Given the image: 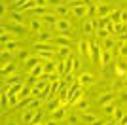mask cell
<instances>
[{
	"mask_svg": "<svg viewBox=\"0 0 127 125\" xmlns=\"http://www.w3.org/2000/svg\"><path fill=\"white\" fill-rule=\"evenodd\" d=\"M42 27H44L42 17H32L31 23H29V32H34V34H38V32H42V31H44Z\"/></svg>",
	"mask_w": 127,
	"mask_h": 125,
	"instance_id": "obj_4",
	"label": "cell"
},
{
	"mask_svg": "<svg viewBox=\"0 0 127 125\" xmlns=\"http://www.w3.org/2000/svg\"><path fill=\"white\" fill-rule=\"evenodd\" d=\"M2 49H6V51H11V53L21 51V49H19V42H17V40H11V42H8V44H4V46H2Z\"/></svg>",
	"mask_w": 127,
	"mask_h": 125,
	"instance_id": "obj_24",
	"label": "cell"
},
{
	"mask_svg": "<svg viewBox=\"0 0 127 125\" xmlns=\"http://www.w3.org/2000/svg\"><path fill=\"white\" fill-rule=\"evenodd\" d=\"M57 53H59V57H61V59H68V57H72V47H70V46H63V47H59V49H57Z\"/></svg>",
	"mask_w": 127,
	"mask_h": 125,
	"instance_id": "obj_25",
	"label": "cell"
},
{
	"mask_svg": "<svg viewBox=\"0 0 127 125\" xmlns=\"http://www.w3.org/2000/svg\"><path fill=\"white\" fill-rule=\"evenodd\" d=\"M91 125H102V121H99V120H97L95 123H91Z\"/></svg>",
	"mask_w": 127,
	"mask_h": 125,
	"instance_id": "obj_59",
	"label": "cell"
},
{
	"mask_svg": "<svg viewBox=\"0 0 127 125\" xmlns=\"http://www.w3.org/2000/svg\"><path fill=\"white\" fill-rule=\"evenodd\" d=\"M82 4H84V6H91V4H93V0H82Z\"/></svg>",
	"mask_w": 127,
	"mask_h": 125,
	"instance_id": "obj_52",
	"label": "cell"
},
{
	"mask_svg": "<svg viewBox=\"0 0 127 125\" xmlns=\"http://www.w3.org/2000/svg\"><path fill=\"white\" fill-rule=\"evenodd\" d=\"M6 125H17V123H15L13 120H8V121H6Z\"/></svg>",
	"mask_w": 127,
	"mask_h": 125,
	"instance_id": "obj_54",
	"label": "cell"
},
{
	"mask_svg": "<svg viewBox=\"0 0 127 125\" xmlns=\"http://www.w3.org/2000/svg\"><path fill=\"white\" fill-rule=\"evenodd\" d=\"M55 47L57 46H53V44H49V42H34V44H32V49H34V51H57V49H55Z\"/></svg>",
	"mask_w": 127,
	"mask_h": 125,
	"instance_id": "obj_5",
	"label": "cell"
},
{
	"mask_svg": "<svg viewBox=\"0 0 127 125\" xmlns=\"http://www.w3.org/2000/svg\"><path fill=\"white\" fill-rule=\"evenodd\" d=\"M59 106H61V99H57V97H55V95H51V97H49L48 100H46V110H57Z\"/></svg>",
	"mask_w": 127,
	"mask_h": 125,
	"instance_id": "obj_13",
	"label": "cell"
},
{
	"mask_svg": "<svg viewBox=\"0 0 127 125\" xmlns=\"http://www.w3.org/2000/svg\"><path fill=\"white\" fill-rule=\"evenodd\" d=\"M116 125H123V123H122V121H118V123H116Z\"/></svg>",
	"mask_w": 127,
	"mask_h": 125,
	"instance_id": "obj_60",
	"label": "cell"
},
{
	"mask_svg": "<svg viewBox=\"0 0 127 125\" xmlns=\"http://www.w3.org/2000/svg\"><path fill=\"white\" fill-rule=\"evenodd\" d=\"M110 13H112V10H110L108 4H99L97 6V17H108Z\"/></svg>",
	"mask_w": 127,
	"mask_h": 125,
	"instance_id": "obj_18",
	"label": "cell"
},
{
	"mask_svg": "<svg viewBox=\"0 0 127 125\" xmlns=\"http://www.w3.org/2000/svg\"><path fill=\"white\" fill-rule=\"evenodd\" d=\"M97 15V4L87 6V17H95Z\"/></svg>",
	"mask_w": 127,
	"mask_h": 125,
	"instance_id": "obj_42",
	"label": "cell"
},
{
	"mask_svg": "<svg viewBox=\"0 0 127 125\" xmlns=\"http://www.w3.org/2000/svg\"><path fill=\"white\" fill-rule=\"evenodd\" d=\"M53 42H55V46H57V47H63V46H70V38H68V36H63V34H57Z\"/></svg>",
	"mask_w": 127,
	"mask_h": 125,
	"instance_id": "obj_23",
	"label": "cell"
},
{
	"mask_svg": "<svg viewBox=\"0 0 127 125\" xmlns=\"http://www.w3.org/2000/svg\"><path fill=\"white\" fill-rule=\"evenodd\" d=\"M36 82H38V78H34V76H31V78L27 80V85H31V87H32V85H36Z\"/></svg>",
	"mask_w": 127,
	"mask_h": 125,
	"instance_id": "obj_47",
	"label": "cell"
},
{
	"mask_svg": "<svg viewBox=\"0 0 127 125\" xmlns=\"http://www.w3.org/2000/svg\"><path fill=\"white\" fill-rule=\"evenodd\" d=\"M17 55H19V59H21V61H23V62H25V61H27V59L31 57V53L27 51V49H21V51H17Z\"/></svg>",
	"mask_w": 127,
	"mask_h": 125,
	"instance_id": "obj_45",
	"label": "cell"
},
{
	"mask_svg": "<svg viewBox=\"0 0 127 125\" xmlns=\"http://www.w3.org/2000/svg\"><path fill=\"white\" fill-rule=\"evenodd\" d=\"M17 70V64L15 62H8V64H2V76H11V74H15Z\"/></svg>",
	"mask_w": 127,
	"mask_h": 125,
	"instance_id": "obj_15",
	"label": "cell"
},
{
	"mask_svg": "<svg viewBox=\"0 0 127 125\" xmlns=\"http://www.w3.org/2000/svg\"><path fill=\"white\" fill-rule=\"evenodd\" d=\"M38 110H31V108H25L23 110V116H21V120L23 123H31L32 125V120H34V116H36Z\"/></svg>",
	"mask_w": 127,
	"mask_h": 125,
	"instance_id": "obj_14",
	"label": "cell"
},
{
	"mask_svg": "<svg viewBox=\"0 0 127 125\" xmlns=\"http://www.w3.org/2000/svg\"><path fill=\"white\" fill-rule=\"evenodd\" d=\"M53 13H55V15H59V17H66V15H68V6L59 2V4L53 6Z\"/></svg>",
	"mask_w": 127,
	"mask_h": 125,
	"instance_id": "obj_12",
	"label": "cell"
},
{
	"mask_svg": "<svg viewBox=\"0 0 127 125\" xmlns=\"http://www.w3.org/2000/svg\"><path fill=\"white\" fill-rule=\"evenodd\" d=\"M70 11H72L74 17H87V6L84 4H74L70 8Z\"/></svg>",
	"mask_w": 127,
	"mask_h": 125,
	"instance_id": "obj_8",
	"label": "cell"
},
{
	"mask_svg": "<svg viewBox=\"0 0 127 125\" xmlns=\"http://www.w3.org/2000/svg\"><path fill=\"white\" fill-rule=\"evenodd\" d=\"M82 32L87 34V36H91V34H95V32H97L95 25H93V17H89V19H85L84 23H82Z\"/></svg>",
	"mask_w": 127,
	"mask_h": 125,
	"instance_id": "obj_7",
	"label": "cell"
},
{
	"mask_svg": "<svg viewBox=\"0 0 127 125\" xmlns=\"http://www.w3.org/2000/svg\"><path fill=\"white\" fill-rule=\"evenodd\" d=\"M123 87L127 89V76H125V78H123Z\"/></svg>",
	"mask_w": 127,
	"mask_h": 125,
	"instance_id": "obj_57",
	"label": "cell"
},
{
	"mask_svg": "<svg viewBox=\"0 0 127 125\" xmlns=\"http://www.w3.org/2000/svg\"><path fill=\"white\" fill-rule=\"evenodd\" d=\"M0 59H2V64L13 62V53H11V51H6V49H2V55H0Z\"/></svg>",
	"mask_w": 127,
	"mask_h": 125,
	"instance_id": "obj_34",
	"label": "cell"
},
{
	"mask_svg": "<svg viewBox=\"0 0 127 125\" xmlns=\"http://www.w3.org/2000/svg\"><path fill=\"white\" fill-rule=\"evenodd\" d=\"M42 21H44V25H48V27H51V29H53V27H55V21H57V17L48 11L46 15H42Z\"/></svg>",
	"mask_w": 127,
	"mask_h": 125,
	"instance_id": "obj_26",
	"label": "cell"
},
{
	"mask_svg": "<svg viewBox=\"0 0 127 125\" xmlns=\"http://www.w3.org/2000/svg\"><path fill=\"white\" fill-rule=\"evenodd\" d=\"M6 29H8L10 32H17V34H21V32H27V31H29V27H25V25H17V23H10Z\"/></svg>",
	"mask_w": 127,
	"mask_h": 125,
	"instance_id": "obj_19",
	"label": "cell"
},
{
	"mask_svg": "<svg viewBox=\"0 0 127 125\" xmlns=\"http://www.w3.org/2000/svg\"><path fill=\"white\" fill-rule=\"evenodd\" d=\"M32 125H44V123H32Z\"/></svg>",
	"mask_w": 127,
	"mask_h": 125,
	"instance_id": "obj_61",
	"label": "cell"
},
{
	"mask_svg": "<svg viewBox=\"0 0 127 125\" xmlns=\"http://www.w3.org/2000/svg\"><path fill=\"white\" fill-rule=\"evenodd\" d=\"M64 121H66V123H68V125H76V123H80V121H82V120H80V116H76V114H68V116H66V120H64Z\"/></svg>",
	"mask_w": 127,
	"mask_h": 125,
	"instance_id": "obj_39",
	"label": "cell"
},
{
	"mask_svg": "<svg viewBox=\"0 0 127 125\" xmlns=\"http://www.w3.org/2000/svg\"><path fill=\"white\" fill-rule=\"evenodd\" d=\"M118 97H120V100H122V102L127 104V89H125V87L120 89V91H118Z\"/></svg>",
	"mask_w": 127,
	"mask_h": 125,
	"instance_id": "obj_43",
	"label": "cell"
},
{
	"mask_svg": "<svg viewBox=\"0 0 127 125\" xmlns=\"http://www.w3.org/2000/svg\"><path fill=\"white\" fill-rule=\"evenodd\" d=\"M42 106V99H36V97H32V100L29 102V106L27 108H31V110H38Z\"/></svg>",
	"mask_w": 127,
	"mask_h": 125,
	"instance_id": "obj_37",
	"label": "cell"
},
{
	"mask_svg": "<svg viewBox=\"0 0 127 125\" xmlns=\"http://www.w3.org/2000/svg\"><path fill=\"white\" fill-rule=\"evenodd\" d=\"M78 85H82V87H89V85H93L95 83V76L91 72H80V76H78Z\"/></svg>",
	"mask_w": 127,
	"mask_h": 125,
	"instance_id": "obj_3",
	"label": "cell"
},
{
	"mask_svg": "<svg viewBox=\"0 0 127 125\" xmlns=\"http://www.w3.org/2000/svg\"><path fill=\"white\" fill-rule=\"evenodd\" d=\"M48 4V0H36V6H46Z\"/></svg>",
	"mask_w": 127,
	"mask_h": 125,
	"instance_id": "obj_50",
	"label": "cell"
},
{
	"mask_svg": "<svg viewBox=\"0 0 127 125\" xmlns=\"http://www.w3.org/2000/svg\"><path fill=\"white\" fill-rule=\"evenodd\" d=\"M114 74H116L118 78H125L127 76V64L125 62H118L116 66H114Z\"/></svg>",
	"mask_w": 127,
	"mask_h": 125,
	"instance_id": "obj_17",
	"label": "cell"
},
{
	"mask_svg": "<svg viewBox=\"0 0 127 125\" xmlns=\"http://www.w3.org/2000/svg\"><path fill=\"white\" fill-rule=\"evenodd\" d=\"M53 40V32L49 31H42L36 34V42H51Z\"/></svg>",
	"mask_w": 127,
	"mask_h": 125,
	"instance_id": "obj_20",
	"label": "cell"
},
{
	"mask_svg": "<svg viewBox=\"0 0 127 125\" xmlns=\"http://www.w3.org/2000/svg\"><path fill=\"white\" fill-rule=\"evenodd\" d=\"M118 55L122 59H127V42H122V44L118 46Z\"/></svg>",
	"mask_w": 127,
	"mask_h": 125,
	"instance_id": "obj_36",
	"label": "cell"
},
{
	"mask_svg": "<svg viewBox=\"0 0 127 125\" xmlns=\"http://www.w3.org/2000/svg\"><path fill=\"white\" fill-rule=\"evenodd\" d=\"M114 110H116L114 102H110V104H104V106H102V112H104L106 116H114Z\"/></svg>",
	"mask_w": 127,
	"mask_h": 125,
	"instance_id": "obj_41",
	"label": "cell"
},
{
	"mask_svg": "<svg viewBox=\"0 0 127 125\" xmlns=\"http://www.w3.org/2000/svg\"><path fill=\"white\" fill-rule=\"evenodd\" d=\"M120 19H122L123 25H127V10H122V17H120Z\"/></svg>",
	"mask_w": 127,
	"mask_h": 125,
	"instance_id": "obj_48",
	"label": "cell"
},
{
	"mask_svg": "<svg viewBox=\"0 0 127 125\" xmlns=\"http://www.w3.org/2000/svg\"><path fill=\"white\" fill-rule=\"evenodd\" d=\"M102 125H116V121H114V120H108V121H104Z\"/></svg>",
	"mask_w": 127,
	"mask_h": 125,
	"instance_id": "obj_53",
	"label": "cell"
},
{
	"mask_svg": "<svg viewBox=\"0 0 127 125\" xmlns=\"http://www.w3.org/2000/svg\"><path fill=\"white\" fill-rule=\"evenodd\" d=\"M95 34H97V38H99V40H102V42H104L106 38H110V36H112V34H110L108 31H106V29H99V31H97Z\"/></svg>",
	"mask_w": 127,
	"mask_h": 125,
	"instance_id": "obj_38",
	"label": "cell"
},
{
	"mask_svg": "<svg viewBox=\"0 0 127 125\" xmlns=\"http://www.w3.org/2000/svg\"><path fill=\"white\" fill-rule=\"evenodd\" d=\"M29 13H31V15L42 17V15H46V13H48V8H46V6H34V8H31V10H29Z\"/></svg>",
	"mask_w": 127,
	"mask_h": 125,
	"instance_id": "obj_22",
	"label": "cell"
},
{
	"mask_svg": "<svg viewBox=\"0 0 127 125\" xmlns=\"http://www.w3.org/2000/svg\"><path fill=\"white\" fill-rule=\"evenodd\" d=\"M76 46H78V51L82 53V55H84V57H89L91 42H87V40H84V38H82V40H78V44H76Z\"/></svg>",
	"mask_w": 127,
	"mask_h": 125,
	"instance_id": "obj_9",
	"label": "cell"
},
{
	"mask_svg": "<svg viewBox=\"0 0 127 125\" xmlns=\"http://www.w3.org/2000/svg\"><path fill=\"white\" fill-rule=\"evenodd\" d=\"M101 55H102V46L99 42H91V49H89V59L95 64H101Z\"/></svg>",
	"mask_w": 127,
	"mask_h": 125,
	"instance_id": "obj_2",
	"label": "cell"
},
{
	"mask_svg": "<svg viewBox=\"0 0 127 125\" xmlns=\"http://www.w3.org/2000/svg\"><path fill=\"white\" fill-rule=\"evenodd\" d=\"M68 2H74V4H82V0H68Z\"/></svg>",
	"mask_w": 127,
	"mask_h": 125,
	"instance_id": "obj_58",
	"label": "cell"
},
{
	"mask_svg": "<svg viewBox=\"0 0 127 125\" xmlns=\"http://www.w3.org/2000/svg\"><path fill=\"white\" fill-rule=\"evenodd\" d=\"M114 47H118V46H116V38H114V36L106 38V40L102 42V49H106V51H112Z\"/></svg>",
	"mask_w": 127,
	"mask_h": 125,
	"instance_id": "obj_28",
	"label": "cell"
},
{
	"mask_svg": "<svg viewBox=\"0 0 127 125\" xmlns=\"http://www.w3.org/2000/svg\"><path fill=\"white\" fill-rule=\"evenodd\" d=\"M23 11L19 10H11V23H17V25H23Z\"/></svg>",
	"mask_w": 127,
	"mask_h": 125,
	"instance_id": "obj_29",
	"label": "cell"
},
{
	"mask_svg": "<svg viewBox=\"0 0 127 125\" xmlns=\"http://www.w3.org/2000/svg\"><path fill=\"white\" fill-rule=\"evenodd\" d=\"M42 120H44V110H38L34 120H32V123H42Z\"/></svg>",
	"mask_w": 127,
	"mask_h": 125,
	"instance_id": "obj_44",
	"label": "cell"
},
{
	"mask_svg": "<svg viewBox=\"0 0 127 125\" xmlns=\"http://www.w3.org/2000/svg\"><path fill=\"white\" fill-rule=\"evenodd\" d=\"M112 62V51H106L102 49V55H101V66H108Z\"/></svg>",
	"mask_w": 127,
	"mask_h": 125,
	"instance_id": "obj_27",
	"label": "cell"
},
{
	"mask_svg": "<svg viewBox=\"0 0 127 125\" xmlns=\"http://www.w3.org/2000/svg\"><path fill=\"white\" fill-rule=\"evenodd\" d=\"M44 70H46V74H57V61L55 59L46 61L44 62Z\"/></svg>",
	"mask_w": 127,
	"mask_h": 125,
	"instance_id": "obj_16",
	"label": "cell"
},
{
	"mask_svg": "<svg viewBox=\"0 0 127 125\" xmlns=\"http://www.w3.org/2000/svg\"><path fill=\"white\" fill-rule=\"evenodd\" d=\"M93 4H97V6H99V4H104V0H93Z\"/></svg>",
	"mask_w": 127,
	"mask_h": 125,
	"instance_id": "obj_55",
	"label": "cell"
},
{
	"mask_svg": "<svg viewBox=\"0 0 127 125\" xmlns=\"http://www.w3.org/2000/svg\"><path fill=\"white\" fill-rule=\"evenodd\" d=\"M44 125H59V121H55V120H49L48 123H44Z\"/></svg>",
	"mask_w": 127,
	"mask_h": 125,
	"instance_id": "obj_51",
	"label": "cell"
},
{
	"mask_svg": "<svg viewBox=\"0 0 127 125\" xmlns=\"http://www.w3.org/2000/svg\"><path fill=\"white\" fill-rule=\"evenodd\" d=\"M74 106H76V108H80V110H84V112H85V110L89 108V100H87V99H80L78 102L74 104Z\"/></svg>",
	"mask_w": 127,
	"mask_h": 125,
	"instance_id": "obj_40",
	"label": "cell"
},
{
	"mask_svg": "<svg viewBox=\"0 0 127 125\" xmlns=\"http://www.w3.org/2000/svg\"><path fill=\"white\" fill-rule=\"evenodd\" d=\"M120 17H122V10H112V13L108 15V21L116 25V23H122V19H120Z\"/></svg>",
	"mask_w": 127,
	"mask_h": 125,
	"instance_id": "obj_32",
	"label": "cell"
},
{
	"mask_svg": "<svg viewBox=\"0 0 127 125\" xmlns=\"http://www.w3.org/2000/svg\"><path fill=\"white\" fill-rule=\"evenodd\" d=\"M55 32L57 34H63V36H72L74 34V29H72V25L68 23V19H64V17H57V21H55Z\"/></svg>",
	"mask_w": 127,
	"mask_h": 125,
	"instance_id": "obj_1",
	"label": "cell"
},
{
	"mask_svg": "<svg viewBox=\"0 0 127 125\" xmlns=\"http://www.w3.org/2000/svg\"><path fill=\"white\" fill-rule=\"evenodd\" d=\"M40 62H42V59L38 57V55H31V57H29V59L25 61V68H27V72H31L32 68H34V66H38Z\"/></svg>",
	"mask_w": 127,
	"mask_h": 125,
	"instance_id": "obj_10",
	"label": "cell"
},
{
	"mask_svg": "<svg viewBox=\"0 0 127 125\" xmlns=\"http://www.w3.org/2000/svg\"><path fill=\"white\" fill-rule=\"evenodd\" d=\"M114 99H116V93H102L101 97H97V102L99 106H104V104L114 102Z\"/></svg>",
	"mask_w": 127,
	"mask_h": 125,
	"instance_id": "obj_11",
	"label": "cell"
},
{
	"mask_svg": "<svg viewBox=\"0 0 127 125\" xmlns=\"http://www.w3.org/2000/svg\"><path fill=\"white\" fill-rule=\"evenodd\" d=\"M80 120L84 121V123L91 125V123H95V121H97V116L91 114V112H84V114H80Z\"/></svg>",
	"mask_w": 127,
	"mask_h": 125,
	"instance_id": "obj_21",
	"label": "cell"
},
{
	"mask_svg": "<svg viewBox=\"0 0 127 125\" xmlns=\"http://www.w3.org/2000/svg\"><path fill=\"white\" fill-rule=\"evenodd\" d=\"M66 116H68V108H66V106H59L57 110H53V112H51V120L63 121V120H66Z\"/></svg>",
	"mask_w": 127,
	"mask_h": 125,
	"instance_id": "obj_6",
	"label": "cell"
},
{
	"mask_svg": "<svg viewBox=\"0 0 127 125\" xmlns=\"http://www.w3.org/2000/svg\"><path fill=\"white\" fill-rule=\"evenodd\" d=\"M8 13V6H6V2H2V17Z\"/></svg>",
	"mask_w": 127,
	"mask_h": 125,
	"instance_id": "obj_49",
	"label": "cell"
},
{
	"mask_svg": "<svg viewBox=\"0 0 127 125\" xmlns=\"http://www.w3.org/2000/svg\"><path fill=\"white\" fill-rule=\"evenodd\" d=\"M6 83H8V87H10V85H15V83H25V82H23V76H19V74H11V76H8Z\"/></svg>",
	"mask_w": 127,
	"mask_h": 125,
	"instance_id": "obj_30",
	"label": "cell"
},
{
	"mask_svg": "<svg viewBox=\"0 0 127 125\" xmlns=\"http://www.w3.org/2000/svg\"><path fill=\"white\" fill-rule=\"evenodd\" d=\"M123 118H125V110L120 108V106H116V110H114V116H112V120L118 123V121H122Z\"/></svg>",
	"mask_w": 127,
	"mask_h": 125,
	"instance_id": "obj_33",
	"label": "cell"
},
{
	"mask_svg": "<svg viewBox=\"0 0 127 125\" xmlns=\"http://www.w3.org/2000/svg\"><path fill=\"white\" fill-rule=\"evenodd\" d=\"M80 70H82V59L74 57V72H80Z\"/></svg>",
	"mask_w": 127,
	"mask_h": 125,
	"instance_id": "obj_46",
	"label": "cell"
},
{
	"mask_svg": "<svg viewBox=\"0 0 127 125\" xmlns=\"http://www.w3.org/2000/svg\"><path fill=\"white\" fill-rule=\"evenodd\" d=\"M48 4H53V6H55V4H59V2H57V0H48Z\"/></svg>",
	"mask_w": 127,
	"mask_h": 125,
	"instance_id": "obj_56",
	"label": "cell"
},
{
	"mask_svg": "<svg viewBox=\"0 0 127 125\" xmlns=\"http://www.w3.org/2000/svg\"><path fill=\"white\" fill-rule=\"evenodd\" d=\"M44 72H46V70H44V62H40V64H38V66H34L29 74H31V76H34V78H40Z\"/></svg>",
	"mask_w": 127,
	"mask_h": 125,
	"instance_id": "obj_35",
	"label": "cell"
},
{
	"mask_svg": "<svg viewBox=\"0 0 127 125\" xmlns=\"http://www.w3.org/2000/svg\"><path fill=\"white\" fill-rule=\"evenodd\" d=\"M11 40H13V36L10 34V31H8L6 27H2V34H0V42H2V46L8 44V42H11Z\"/></svg>",
	"mask_w": 127,
	"mask_h": 125,
	"instance_id": "obj_31",
	"label": "cell"
}]
</instances>
